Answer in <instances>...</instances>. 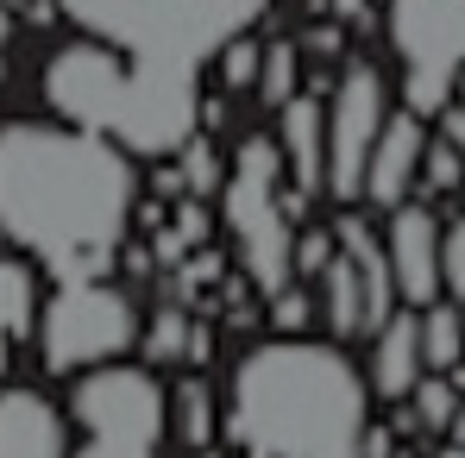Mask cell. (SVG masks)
Listing matches in <instances>:
<instances>
[{"label": "cell", "mask_w": 465, "mask_h": 458, "mask_svg": "<svg viewBox=\"0 0 465 458\" xmlns=\"http://www.w3.org/2000/svg\"><path fill=\"white\" fill-rule=\"evenodd\" d=\"M139 214L133 157L70 120L0 126V232L57 283L101 277Z\"/></svg>", "instance_id": "6da1fadb"}, {"label": "cell", "mask_w": 465, "mask_h": 458, "mask_svg": "<svg viewBox=\"0 0 465 458\" xmlns=\"http://www.w3.org/2000/svg\"><path fill=\"white\" fill-rule=\"evenodd\" d=\"M371 383L340 346L271 339L239 358L221 427L245 458H359Z\"/></svg>", "instance_id": "7a4b0ae2"}, {"label": "cell", "mask_w": 465, "mask_h": 458, "mask_svg": "<svg viewBox=\"0 0 465 458\" xmlns=\"http://www.w3.org/2000/svg\"><path fill=\"white\" fill-rule=\"evenodd\" d=\"M45 101L57 107V120L120 145L126 157H176L202 126L195 70L114 51L101 38L64 44L45 63Z\"/></svg>", "instance_id": "3957f363"}, {"label": "cell", "mask_w": 465, "mask_h": 458, "mask_svg": "<svg viewBox=\"0 0 465 458\" xmlns=\"http://www.w3.org/2000/svg\"><path fill=\"white\" fill-rule=\"evenodd\" d=\"M88 38L176 63V70H202L208 57H221L232 38H245L271 0H57Z\"/></svg>", "instance_id": "277c9868"}, {"label": "cell", "mask_w": 465, "mask_h": 458, "mask_svg": "<svg viewBox=\"0 0 465 458\" xmlns=\"http://www.w3.org/2000/svg\"><path fill=\"white\" fill-rule=\"evenodd\" d=\"M70 421L82 427V446L70 458H157V440L170 427V395L139 365H94L76 371Z\"/></svg>", "instance_id": "5b68a950"}, {"label": "cell", "mask_w": 465, "mask_h": 458, "mask_svg": "<svg viewBox=\"0 0 465 458\" xmlns=\"http://www.w3.org/2000/svg\"><path fill=\"white\" fill-rule=\"evenodd\" d=\"M221 189H227V227L239 239L245 277L264 296L290 289L296 227H290V208H283V151H277V139H245Z\"/></svg>", "instance_id": "8992f818"}, {"label": "cell", "mask_w": 465, "mask_h": 458, "mask_svg": "<svg viewBox=\"0 0 465 458\" xmlns=\"http://www.w3.org/2000/svg\"><path fill=\"white\" fill-rule=\"evenodd\" d=\"M133 339H139V307L107 277L57 283V296L38 302V358H45V371L76 377V371H94V365H114Z\"/></svg>", "instance_id": "52a82bcc"}, {"label": "cell", "mask_w": 465, "mask_h": 458, "mask_svg": "<svg viewBox=\"0 0 465 458\" xmlns=\"http://www.w3.org/2000/svg\"><path fill=\"white\" fill-rule=\"evenodd\" d=\"M384 38L402 70V107L434 120L465 70V0H384Z\"/></svg>", "instance_id": "ba28073f"}, {"label": "cell", "mask_w": 465, "mask_h": 458, "mask_svg": "<svg viewBox=\"0 0 465 458\" xmlns=\"http://www.w3.org/2000/svg\"><path fill=\"white\" fill-rule=\"evenodd\" d=\"M327 113V195L333 201H359L365 189V157L378 145L390 120V88L378 63H346L333 94L321 101Z\"/></svg>", "instance_id": "9c48e42d"}, {"label": "cell", "mask_w": 465, "mask_h": 458, "mask_svg": "<svg viewBox=\"0 0 465 458\" xmlns=\"http://www.w3.org/2000/svg\"><path fill=\"white\" fill-rule=\"evenodd\" d=\"M384 258H390V283H396L402 307L440 302V214L428 201H396L390 208Z\"/></svg>", "instance_id": "30bf717a"}, {"label": "cell", "mask_w": 465, "mask_h": 458, "mask_svg": "<svg viewBox=\"0 0 465 458\" xmlns=\"http://www.w3.org/2000/svg\"><path fill=\"white\" fill-rule=\"evenodd\" d=\"M421 151H428V120L409 113V107L390 113L378 145H371V157H365V189H359V201H371V208L409 201V195H415V176H421Z\"/></svg>", "instance_id": "8fae6325"}, {"label": "cell", "mask_w": 465, "mask_h": 458, "mask_svg": "<svg viewBox=\"0 0 465 458\" xmlns=\"http://www.w3.org/2000/svg\"><path fill=\"white\" fill-rule=\"evenodd\" d=\"M277 151H283V176L296 182V195H327V113L321 94H290L277 107Z\"/></svg>", "instance_id": "7c38bea8"}, {"label": "cell", "mask_w": 465, "mask_h": 458, "mask_svg": "<svg viewBox=\"0 0 465 458\" xmlns=\"http://www.w3.org/2000/svg\"><path fill=\"white\" fill-rule=\"evenodd\" d=\"M0 458H70L64 414L38 389H0Z\"/></svg>", "instance_id": "4fadbf2b"}, {"label": "cell", "mask_w": 465, "mask_h": 458, "mask_svg": "<svg viewBox=\"0 0 465 458\" xmlns=\"http://www.w3.org/2000/svg\"><path fill=\"white\" fill-rule=\"evenodd\" d=\"M421 320H415V307H396L384 326L371 333V389L390 395V402H402L415 383H421Z\"/></svg>", "instance_id": "5bb4252c"}, {"label": "cell", "mask_w": 465, "mask_h": 458, "mask_svg": "<svg viewBox=\"0 0 465 458\" xmlns=\"http://www.w3.org/2000/svg\"><path fill=\"white\" fill-rule=\"evenodd\" d=\"M32 333H38V270L32 258H0V365Z\"/></svg>", "instance_id": "9a60e30c"}, {"label": "cell", "mask_w": 465, "mask_h": 458, "mask_svg": "<svg viewBox=\"0 0 465 458\" xmlns=\"http://www.w3.org/2000/svg\"><path fill=\"white\" fill-rule=\"evenodd\" d=\"M163 395H170V434H176L189 453L214 446V434H221V402H214V389L202 377H183L176 389H163Z\"/></svg>", "instance_id": "2e32d148"}, {"label": "cell", "mask_w": 465, "mask_h": 458, "mask_svg": "<svg viewBox=\"0 0 465 458\" xmlns=\"http://www.w3.org/2000/svg\"><path fill=\"white\" fill-rule=\"evenodd\" d=\"M314 283H321V314H327V326H333L340 339H359V333H365V289H359L352 258L333 251V264H327Z\"/></svg>", "instance_id": "e0dca14e"}, {"label": "cell", "mask_w": 465, "mask_h": 458, "mask_svg": "<svg viewBox=\"0 0 465 458\" xmlns=\"http://www.w3.org/2000/svg\"><path fill=\"white\" fill-rule=\"evenodd\" d=\"M453 408H460V383L440 377V371H421V383L402 395L396 434H447L453 427Z\"/></svg>", "instance_id": "ac0fdd59"}, {"label": "cell", "mask_w": 465, "mask_h": 458, "mask_svg": "<svg viewBox=\"0 0 465 458\" xmlns=\"http://www.w3.org/2000/svg\"><path fill=\"white\" fill-rule=\"evenodd\" d=\"M415 320H421V365L428 371H440V377H453L465 365V320L453 302H428L415 307Z\"/></svg>", "instance_id": "d6986e66"}, {"label": "cell", "mask_w": 465, "mask_h": 458, "mask_svg": "<svg viewBox=\"0 0 465 458\" xmlns=\"http://www.w3.org/2000/svg\"><path fill=\"white\" fill-rule=\"evenodd\" d=\"M296 44H271V51H258V76H252V88H258V101L264 107H283L290 94H296Z\"/></svg>", "instance_id": "ffe728a7"}, {"label": "cell", "mask_w": 465, "mask_h": 458, "mask_svg": "<svg viewBox=\"0 0 465 458\" xmlns=\"http://www.w3.org/2000/svg\"><path fill=\"white\" fill-rule=\"evenodd\" d=\"M465 182V157L453 139H440V132H428V151H421V176H415V189H428V195H453Z\"/></svg>", "instance_id": "44dd1931"}, {"label": "cell", "mask_w": 465, "mask_h": 458, "mask_svg": "<svg viewBox=\"0 0 465 458\" xmlns=\"http://www.w3.org/2000/svg\"><path fill=\"white\" fill-rule=\"evenodd\" d=\"M440 296L460 307V320H465V214H453L440 227Z\"/></svg>", "instance_id": "7402d4cb"}, {"label": "cell", "mask_w": 465, "mask_h": 458, "mask_svg": "<svg viewBox=\"0 0 465 458\" xmlns=\"http://www.w3.org/2000/svg\"><path fill=\"white\" fill-rule=\"evenodd\" d=\"M152 358L157 365H183L189 358V314L183 307H157V326H152Z\"/></svg>", "instance_id": "603a6c76"}, {"label": "cell", "mask_w": 465, "mask_h": 458, "mask_svg": "<svg viewBox=\"0 0 465 458\" xmlns=\"http://www.w3.org/2000/svg\"><path fill=\"white\" fill-rule=\"evenodd\" d=\"M333 251H340L333 232H296V245H290V277H302V283L321 277V270L333 264Z\"/></svg>", "instance_id": "cb8c5ba5"}, {"label": "cell", "mask_w": 465, "mask_h": 458, "mask_svg": "<svg viewBox=\"0 0 465 458\" xmlns=\"http://www.w3.org/2000/svg\"><path fill=\"white\" fill-rule=\"evenodd\" d=\"M309 296H302V289H296V283H290V289H277V296H271V326H283V333H302V326H309Z\"/></svg>", "instance_id": "d4e9b609"}, {"label": "cell", "mask_w": 465, "mask_h": 458, "mask_svg": "<svg viewBox=\"0 0 465 458\" xmlns=\"http://www.w3.org/2000/svg\"><path fill=\"white\" fill-rule=\"evenodd\" d=\"M183 151H189V189H221V182H227V176H221V163H214V151H202L195 139H189Z\"/></svg>", "instance_id": "484cf974"}, {"label": "cell", "mask_w": 465, "mask_h": 458, "mask_svg": "<svg viewBox=\"0 0 465 458\" xmlns=\"http://www.w3.org/2000/svg\"><path fill=\"white\" fill-rule=\"evenodd\" d=\"M447 434H453V446H465V395H460V408H453V427Z\"/></svg>", "instance_id": "4316f807"}, {"label": "cell", "mask_w": 465, "mask_h": 458, "mask_svg": "<svg viewBox=\"0 0 465 458\" xmlns=\"http://www.w3.org/2000/svg\"><path fill=\"white\" fill-rule=\"evenodd\" d=\"M434 458H465V446H440V453H434Z\"/></svg>", "instance_id": "83f0119b"}, {"label": "cell", "mask_w": 465, "mask_h": 458, "mask_svg": "<svg viewBox=\"0 0 465 458\" xmlns=\"http://www.w3.org/2000/svg\"><path fill=\"white\" fill-rule=\"evenodd\" d=\"M340 13H359V0H340Z\"/></svg>", "instance_id": "f1b7e54d"}, {"label": "cell", "mask_w": 465, "mask_h": 458, "mask_svg": "<svg viewBox=\"0 0 465 458\" xmlns=\"http://www.w3.org/2000/svg\"><path fill=\"white\" fill-rule=\"evenodd\" d=\"M202 458H221V453H214V446H202Z\"/></svg>", "instance_id": "f546056e"}, {"label": "cell", "mask_w": 465, "mask_h": 458, "mask_svg": "<svg viewBox=\"0 0 465 458\" xmlns=\"http://www.w3.org/2000/svg\"><path fill=\"white\" fill-rule=\"evenodd\" d=\"M390 458H415V453H402V446H396V453H390Z\"/></svg>", "instance_id": "4dcf8cb0"}]
</instances>
